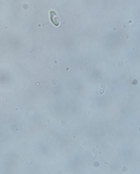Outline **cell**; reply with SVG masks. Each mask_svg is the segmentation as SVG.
<instances>
[{
  "instance_id": "obj_1",
  "label": "cell",
  "mask_w": 140,
  "mask_h": 174,
  "mask_svg": "<svg viewBox=\"0 0 140 174\" xmlns=\"http://www.w3.org/2000/svg\"><path fill=\"white\" fill-rule=\"evenodd\" d=\"M50 18L52 23L55 26H58L60 25V19L57 12L54 11H51L49 12Z\"/></svg>"
}]
</instances>
